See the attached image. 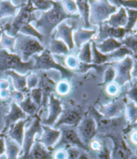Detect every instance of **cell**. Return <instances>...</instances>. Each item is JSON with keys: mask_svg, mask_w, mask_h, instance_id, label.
Instances as JSON below:
<instances>
[{"mask_svg": "<svg viewBox=\"0 0 137 159\" xmlns=\"http://www.w3.org/2000/svg\"><path fill=\"white\" fill-rule=\"evenodd\" d=\"M79 15L69 14L64 9L62 2L53 1V7L46 12H43L38 20H36L35 27L37 31L43 36H50L52 31L63 21L77 19Z\"/></svg>", "mask_w": 137, "mask_h": 159, "instance_id": "6da1fadb", "label": "cell"}, {"mask_svg": "<svg viewBox=\"0 0 137 159\" xmlns=\"http://www.w3.org/2000/svg\"><path fill=\"white\" fill-rule=\"evenodd\" d=\"M13 50H16L17 56L21 61L27 62L32 56L42 52L44 48L37 38L28 35L18 34L15 37V45Z\"/></svg>", "mask_w": 137, "mask_h": 159, "instance_id": "7a4b0ae2", "label": "cell"}, {"mask_svg": "<svg viewBox=\"0 0 137 159\" xmlns=\"http://www.w3.org/2000/svg\"><path fill=\"white\" fill-rule=\"evenodd\" d=\"M33 65V59L24 62L17 54L0 48V72L14 71L21 75H24L32 70Z\"/></svg>", "mask_w": 137, "mask_h": 159, "instance_id": "3957f363", "label": "cell"}, {"mask_svg": "<svg viewBox=\"0 0 137 159\" xmlns=\"http://www.w3.org/2000/svg\"><path fill=\"white\" fill-rule=\"evenodd\" d=\"M35 11V9L32 5V1L29 0L27 1V3H24L21 7V10L15 16L14 20L4 27V33L11 38H15L23 26L30 24L31 21L36 20V18L34 16Z\"/></svg>", "mask_w": 137, "mask_h": 159, "instance_id": "277c9868", "label": "cell"}, {"mask_svg": "<svg viewBox=\"0 0 137 159\" xmlns=\"http://www.w3.org/2000/svg\"><path fill=\"white\" fill-rule=\"evenodd\" d=\"M89 3V24L100 27L117 12V7L108 1H93Z\"/></svg>", "mask_w": 137, "mask_h": 159, "instance_id": "5b68a950", "label": "cell"}, {"mask_svg": "<svg viewBox=\"0 0 137 159\" xmlns=\"http://www.w3.org/2000/svg\"><path fill=\"white\" fill-rule=\"evenodd\" d=\"M34 65L32 70H48L54 69L61 72L62 79H70L74 76L73 72L56 62L48 49L44 51L39 56H34Z\"/></svg>", "mask_w": 137, "mask_h": 159, "instance_id": "8992f818", "label": "cell"}, {"mask_svg": "<svg viewBox=\"0 0 137 159\" xmlns=\"http://www.w3.org/2000/svg\"><path fill=\"white\" fill-rule=\"evenodd\" d=\"M61 140L55 146V148H59L63 146H72L82 149L86 151H90V148L85 145L78 137L76 129L71 126H64L61 128Z\"/></svg>", "mask_w": 137, "mask_h": 159, "instance_id": "52a82bcc", "label": "cell"}, {"mask_svg": "<svg viewBox=\"0 0 137 159\" xmlns=\"http://www.w3.org/2000/svg\"><path fill=\"white\" fill-rule=\"evenodd\" d=\"M77 133L81 141L85 145L89 147V143L92 141L93 137L96 135V123L92 116L85 118L78 123Z\"/></svg>", "mask_w": 137, "mask_h": 159, "instance_id": "ba28073f", "label": "cell"}, {"mask_svg": "<svg viewBox=\"0 0 137 159\" xmlns=\"http://www.w3.org/2000/svg\"><path fill=\"white\" fill-rule=\"evenodd\" d=\"M35 121L29 126L24 134L22 143V149L21 151V157L25 156L30 151L31 148L33 145L36 134H42V128L41 119L38 116H35Z\"/></svg>", "mask_w": 137, "mask_h": 159, "instance_id": "9c48e42d", "label": "cell"}, {"mask_svg": "<svg viewBox=\"0 0 137 159\" xmlns=\"http://www.w3.org/2000/svg\"><path fill=\"white\" fill-rule=\"evenodd\" d=\"M133 66V60L129 56L125 57L117 66L115 81L119 86H122L132 79L131 73Z\"/></svg>", "mask_w": 137, "mask_h": 159, "instance_id": "30bf717a", "label": "cell"}, {"mask_svg": "<svg viewBox=\"0 0 137 159\" xmlns=\"http://www.w3.org/2000/svg\"><path fill=\"white\" fill-rule=\"evenodd\" d=\"M62 110L61 101L54 94H50L49 97V116L46 119L41 121V124L48 126H54L58 117L62 112Z\"/></svg>", "mask_w": 137, "mask_h": 159, "instance_id": "8fae6325", "label": "cell"}, {"mask_svg": "<svg viewBox=\"0 0 137 159\" xmlns=\"http://www.w3.org/2000/svg\"><path fill=\"white\" fill-rule=\"evenodd\" d=\"M75 29V25L70 24L67 21H63L56 27V31L53 35V38L61 40L67 45L69 50L73 49L75 47V43L73 41V30Z\"/></svg>", "mask_w": 137, "mask_h": 159, "instance_id": "7c38bea8", "label": "cell"}, {"mask_svg": "<svg viewBox=\"0 0 137 159\" xmlns=\"http://www.w3.org/2000/svg\"><path fill=\"white\" fill-rule=\"evenodd\" d=\"M42 134L41 137L35 140H38L46 149L51 148L59 140L61 137V131L60 129H53L50 126H44V125H42Z\"/></svg>", "mask_w": 137, "mask_h": 159, "instance_id": "4fadbf2b", "label": "cell"}, {"mask_svg": "<svg viewBox=\"0 0 137 159\" xmlns=\"http://www.w3.org/2000/svg\"><path fill=\"white\" fill-rule=\"evenodd\" d=\"M126 32L125 28H115L107 25L106 24H103L100 27L99 34L97 37V42H100L107 38H115L117 40H122L124 38ZM96 42V43H97Z\"/></svg>", "mask_w": 137, "mask_h": 159, "instance_id": "5bb4252c", "label": "cell"}, {"mask_svg": "<svg viewBox=\"0 0 137 159\" xmlns=\"http://www.w3.org/2000/svg\"><path fill=\"white\" fill-rule=\"evenodd\" d=\"M19 159H54L53 154L42 143L35 140L29 152Z\"/></svg>", "mask_w": 137, "mask_h": 159, "instance_id": "9a60e30c", "label": "cell"}, {"mask_svg": "<svg viewBox=\"0 0 137 159\" xmlns=\"http://www.w3.org/2000/svg\"><path fill=\"white\" fill-rule=\"evenodd\" d=\"M30 118L19 120L9 127L8 137L16 142L19 146H22L23 138L24 134V126L28 122Z\"/></svg>", "mask_w": 137, "mask_h": 159, "instance_id": "2e32d148", "label": "cell"}, {"mask_svg": "<svg viewBox=\"0 0 137 159\" xmlns=\"http://www.w3.org/2000/svg\"><path fill=\"white\" fill-rule=\"evenodd\" d=\"M81 120V116L77 111H69L63 113L54 124V129H59L62 126H76Z\"/></svg>", "mask_w": 137, "mask_h": 159, "instance_id": "e0dca14e", "label": "cell"}, {"mask_svg": "<svg viewBox=\"0 0 137 159\" xmlns=\"http://www.w3.org/2000/svg\"><path fill=\"white\" fill-rule=\"evenodd\" d=\"M127 20L128 16L126 10L123 7H120L119 10H117L116 13H113L109 19L104 22V24L115 28H124L127 24Z\"/></svg>", "mask_w": 137, "mask_h": 159, "instance_id": "ac0fdd59", "label": "cell"}, {"mask_svg": "<svg viewBox=\"0 0 137 159\" xmlns=\"http://www.w3.org/2000/svg\"><path fill=\"white\" fill-rule=\"evenodd\" d=\"M27 115L22 111L17 103L13 102L10 106V111L9 114L6 116V129H8L11 125L17 123L19 120L27 119Z\"/></svg>", "mask_w": 137, "mask_h": 159, "instance_id": "d6986e66", "label": "cell"}, {"mask_svg": "<svg viewBox=\"0 0 137 159\" xmlns=\"http://www.w3.org/2000/svg\"><path fill=\"white\" fill-rule=\"evenodd\" d=\"M96 48L100 53L104 55L110 54L115 50L123 46L122 42L115 38H107L100 42L96 43Z\"/></svg>", "mask_w": 137, "mask_h": 159, "instance_id": "ffe728a7", "label": "cell"}, {"mask_svg": "<svg viewBox=\"0 0 137 159\" xmlns=\"http://www.w3.org/2000/svg\"><path fill=\"white\" fill-rule=\"evenodd\" d=\"M7 76H10L13 80V86L17 91L21 93L27 92L28 91L27 87V76L24 75H21L14 71L6 72Z\"/></svg>", "mask_w": 137, "mask_h": 159, "instance_id": "44dd1931", "label": "cell"}, {"mask_svg": "<svg viewBox=\"0 0 137 159\" xmlns=\"http://www.w3.org/2000/svg\"><path fill=\"white\" fill-rule=\"evenodd\" d=\"M96 30H90L81 28L78 29L73 34L74 43L76 44L78 48H80L81 45L89 42V40L93 38V35L96 34Z\"/></svg>", "mask_w": 137, "mask_h": 159, "instance_id": "7402d4cb", "label": "cell"}, {"mask_svg": "<svg viewBox=\"0 0 137 159\" xmlns=\"http://www.w3.org/2000/svg\"><path fill=\"white\" fill-rule=\"evenodd\" d=\"M77 10L79 12V16H81L83 24L85 28L88 29L91 27L89 24V1L86 0H78L75 2Z\"/></svg>", "mask_w": 137, "mask_h": 159, "instance_id": "603a6c76", "label": "cell"}, {"mask_svg": "<svg viewBox=\"0 0 137 159\" xmlns=\"http://www.w3.org/2000/svg\"><path fill=\"white\" fill-rule=\"evenodd\" d=\"M48 51L50 52L51 55H67L70 50L64 42H62L61 40L52 38V40L50 41Z\"/></svg>", "mask_w": 137, "mask_h": 159, "instance_id": "cb8c5ba5", "label": "cell"}, {"mask_svg": "<svg viewBox=\"0 0 137 159\" xmlns=\"http://www.w3.org/2000/svg\"><path fill=\"white\" fill-rule=\"evenodd\" d=\"M6 144V152H7V159H17L18 154L21 152V146L15 141L7 137H4Z\"/></svg>", "mask_w": 137, "mask_h": 159, "instance_id": "d4e9b609", "label": "cell"}, {"mask_svg": "<svg viewBox=\"0 0 137 159\" xmlns=\"http://www.w3.org/2000/svg\"><path fill=\"white\" fill-rule=\"evenodd\" d=\"M24 4L21 6H15L12 1H0V19L6 16H14L17 10L21 8Z\"/></svg>", "mask_w": 137, "mask_h": 159, "instance_id": "484cf974", "label": "cell"}, {"mask_svg": "<svg viewBox=\"0 0 137 159\" xmlns=\"http://www.w3.org/2000/svg\"><path fill=\"white\" fill-rule=\"evenodd\" d=\"M91 47H92V62H93V65L100 66L101 64H104L108 61L111 60L110 54H102L96 49L95 42H92V46Z\"/></svg>", "mask_w": 137, "mask_h": 159, "instance_id": "4316f807", "label": "cell"}, {"mask_svg": "<svg viewBox=\"0 0 137 159\" xmlns=\"http://www.w3.org/2000/svg\"><path fill=\"white\" fill-rule=\"evenodd\" d=\"M17 105H19L20 108L22 109V111L28 116H35L36 112L38 111V106L34 103L31 99L30 96L26 98L24 100L18 102Z\"/></svg>", "mask_w": 137, "mask_h": 159, "instance_id": "83f0119b", "label": "cell"}, {"mask_svg": "<svg viewBox=\"0 0 137 159\" xmlns=\"http://www.w3.org/2000/svg\"><path fill=\"white\" fill-rule=\"evenodd\" d=\"M54 85V83L51 81L49 78H47V76H45L42 79L41 87L39 88L42 93V104H46L48 98L52 94Z\"/></svg>", "mask_w": 137, "mask_h": 159, "instance_id": "f1b7e54d", "label": "cell"}, {"mask_svg": "<svg viewBox=\"0 0 137 159\" xmlns=\"http://www.w3.org/2000/svg\"><path fill=\"white\" fill-rule=\"evenodd\" d=\"M78 58L84 64H90L92 62V50L90 42H88L81 45Z\"/></svg>", "mask_w": 137, "mask_h": 159, "instance_id": "f546056e", "label": "cell"}, {"mask_svg": "<svg viewBox=\"0 0 137 159\" xmlns=\"http://www.w3.org/2000/svg\"><path fill=\"white\" fill-rule=\"evenodd\" d=\"M130 152L123 143H117L115 145L112 159H129Z\"/></svg>", "mask_w": 137, "mask_h": 159, "instance_id": "4dcf8cb0", "label": "cell"}, {"mask_svg": "<svg viewBox=\"0 0 137 159\" xmlns=\"http://www.w3.org/2000/svg\"><path fill=\"white\" fill-rule=\"evenodd\" d=\"M19 33H21V34L34 37V38H37L41 42H43V40H44L45 38L42 34H41L39 32L37 31L35 27H33V26L31 25V24H25L24 26H23L21 28V30H19Z\"/></svg>", "mask_w": 137, "mask_h": 159, "instance_id": "1f68e13d", "label": "cell"}, {"mask_svg": "<svg viewBox=\"0 0 137 159\" xmlns=\"http://www.w3.org/2000/svg\"><path fill=\"white\" fill-rule=\"evenodd\" d=\"M126 13H127L128 20L127 24H126L125 27H124L125 30L126 34L131 32V30L133 29L134 26L136 24V19H137V11L136 10H130V9H125Z\"/></svg>", "mask_w": 137, "mask_h": 159, "instance_id": "d6a6232c", "label": "cell"}, {"mask_svg": "<svg viewBox=\"0 0 137 159\" xmlns=\"http://www.w3.org/2000/svg\"><path fill=\"white\" fill-rule=\"evenodd\" d=\"M0 42H0V48H2L3 49L7 48L10 51H13L15 45V38H11L2 31Z\"/></svg>", "mask_w": 137, "mask_h": 159, "instance_id": "836d02e7", "label": "cell"}, {"mask_svg": "<svg viewBox=\"0 0 137 159\" xmlns=\"http://www.w3.org/2000/svg\"><path fill=\"white\" fill-rule=\"evenodd\" d=\"M34 8L36 10H42L43 12H46L53 7V1L49 0H34L32 1Z\"/></svg>", "mask_w": 137, "mask_h": 159, "instance_id": "e575fe53", "label": "cell"}, {"mask_svg": "<svg viewBox=\"0 0 137 159\" xmlns=\"http://www.w3.org/2000/svg\"><path fill=\"white\" fill-rule=\"evenodd\" d=\"M125 47L130 50L134 55H136V34H132L127 37L125 39L121 41Z\"/></svg>", "mask_w": 137, "mask_h": 159, "instance_id": "d590c367", "label": "cell"}, {"mask_svg": "<svg viewBox=\"0 0 137 159\" xmlns=\"http://www.w3.org/2000/svg\"><path fill=\"white\" fill-rule=\"evenodd\" d=\"M30 98L32 99V102L40 108V105H41L42 99V93L41 89L39 88H33V89L31 90V94Z\"/></svg>", "mask_w": 137, "mask_h": 159, "instance_id": "8d00e7d4", "label": "cell"}, {"mask_svg": "<svg viewBox=\"0 0 137 159\" xmlns=\"http://www.w3.org/2000/svg\"><path fill=\"white\" fill-rule=\"evenodd\" d=\"M115 76H116V69L114 68L113 66L110 65V66L107 68V70H105L104 73V80L103 82V85L108 84H110V82L115 80Z\"/></svg>", "mask_w": 137, "mask_h": 159, "instance_id": "74e56055", "label": "cell"}, {"mask_svg": "<svg viewBox=\"0 0 137 159\" xmlns=\"http://www.w3.org/2000/svg\"><path fill=\"white\" fill-rule=\"evenodd\" d=\"M115 4L118 6H122L121 7L125 9H130V10H136L137 2L136 1H124V0H117L112 1Z\"/></svg>", "mask_w": 137, "mask_h": 159, "instance_id": "f35d334b", "label": "cell"}, {"mask_svg": "<svg viewBox=\"0 0 137 159\" xmlns=\"http://www.w3.org/2000/svg\"><path fill=\"white\" fill-rule=\"evenodd\" d=\"M38 83V78L35 74H31L27 77V89L32 90L35 88Z\"/></svg>", "mask_w": 137, "mask_h": 159, "instance_id": "ab89813d", "label": "cell"}, {"mask_svg": "<svg viewBox=\"0 0 137 159\" xmlns=\"http://www.w3.org/2000/svg\"><path fill=\"white\" fill-rule=\"evenodd\" d=\"M62 4L69 14H72L77 11V7L75 1H64Z\"/></svg>", "mask_w": 137, "mask_h": 159, "instance_id": "60d3db41", "label": "cell"}, {"mask_svg": "<svg viewBox=\"0 0 137 159\" xmlns=\"http://www.w3.org/2000/svg\"><path fill=\"white\" fill-rule=\"evenodd\" d=\"M98 159H110V151L106 146L101 148V151L98 154Z\"/></svg>", "mask_w": 137, "mask_h": 159, "instance_id": "b9f144b4", "label": "cell"}, {"mask_svg": "<svg viewBox=\"0 0 137 159\" xmlns=\"http://www.w3.org/2000/svg\"><path fill=\"white\" fill-rule=\"evenodd\" d=\"M80 152L75 148H70L67 150V156L68 159H78Z\"/></svg>", "mask_w": 137, "mask_h": 159, "instance_id": "7bdbcfd3", "label": "cell"}, {"mask_svg": "<svg viewBox=\"0 0 137 159\" xmlns=\"http://www.w3.org/2000/svg\"><path fill=\"white\" fill-rule=\"evenodd\" d=\"M129 116L132 121L135 122L136 120V107L134 106L133 104L129 105Z\"/></svg>", "mask_w": 137, "mask_h": 159, "instance_id": "ee69618b", "label": "cell"}, {"mask_svg": "<svg viewBox=\"0 0 137 159\" xmlns=\"http://www.w3.org/2000/svg\"><path fill=\"white\" fill-rule=\"evenodd\" d=\"M66 64H67V66L70 67L71 69H75L78 66V61L76 60L75 58L72 57V56H69V57L67 58V59L66 60Z\"/></svg>", "mask_w": 137, "mask_h": 159, "instance_id": "f6af8a7d", "label": "cell"}, {"mask_svg": "<svg viewBox=\"0 0 137 159\" xmlns=\"http://www.w3.org/2000/svg\"><path fill=\"white\" fill-rule=\"evenodd\" d=\"M128 95L133 102H136V84H135V87L128 92Z\"/></svg>", "mask_w": 137, "mask_h": 159, "instance_id": "bcb514c9", "label": "cell"}, {"mask_svg": "<svg viewBox=\"0 0 137 159\" xmlns=\"http://www.w3.org/2000/svg\"><path fill=\"white\" fill-rule=\"evenodd\" d=\"M6 152V144L4 137L0 138V157H2Z\"/></svg>", "mask_w": 137, "mask_h": 159, "instance_id": "7dc6e473", "label": "cell"}, {"mask_svg": "<svg viewBox=\"0 0 137 159\" xmlns=\"http://www.w3.org/2000/svg\"><path fill=\"white\" fill-rule=\"evenodd\" d=\"M55 158L56 159H66V153L64 151H58L55 154Z\"/></svg>", "mask_w": 137, "mask_h": 159, "instance_id": "c3c4849f", "label": "cell"}, {"mask_svg": "<svg viewBox=\"0 0 137 159\" xmlns=\"http://www.w3.org/2000/svg\"><path fill=\"white\" fill-rule=\"evenodd\" d=\"M58 91L60 92H61V91H64L63 94H65V93H67L68 91V88H66L65 83H61L60 84V86H58Z\"/></svg>", "mask_w": 137, "mask_h": 159, "instance_id": "681fc988", "label": "cell"}, {"mask_svg": "<svg viewBox=\"0 0 137 159\" xmlns=\"http://www.w3.org/2000/svg\"><path fill=\"white\" fill-rule=\"evenodd\" d=\"M78 159H89V158H88V157L86 156V154H80L79 156H78Z\"/></svg>", "mask_w": 137, "mask_h": 159, "instance_id": "f907efd6", "label": "cell"}, {"mask_svg": "<svg viewBox=\"0 0 137 159\" xmlns=\"http://www.w3.org/2000/svg\"><path fill=\"white\" fill-rule=\"evenodd\" d=\"M2 137H5V134H4V133H2V134H0V138Z\"/></svg>", "mask_w": 137, "mask_h": 159, "instance_id": "816d5d0a", "label": "cell"}, {"mask_svg": "<svg viewBox=\"0 0 137 159\" xmlns=\"http://www.w3.org/2000/svg\"><path fill=\"white\" fill-rule=\"evenodd\" d=\"M2 31L0 30V40H1V37H2Z\"/></svg>", "mask_w": 137, "mask_h": 159, "instance_id": "f5cc1de1", "label": "cell"}, {"mask_svg": "<svg viewBox=\"0 0 137 159\" xmlns=\"http://www.w3.org/2000/svg\"><path fill=\"white\" fill-rule=\"evenodd\" d=\"M0 159H7V158H2V157H0Z\"/></svg>", "mask_w": 137, "mask_h": 159, "instance_id": "db71d44e", "label": "cell"}]
</instances>
